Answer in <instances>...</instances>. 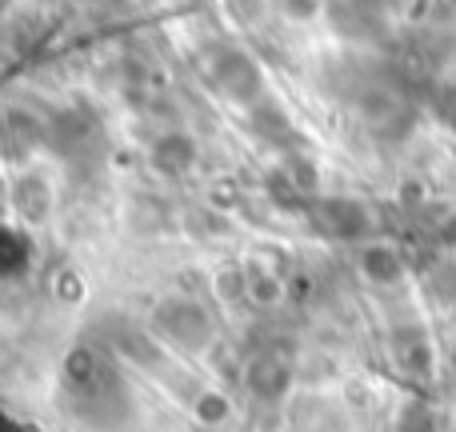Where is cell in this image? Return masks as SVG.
I'll list each match as a JSON object with an SVG mask.
<instances>
[{
	"instance_id": "cell-1",
	"label": "cell",
	"mask_w": 456,
	"mask_h": 432,
	"mask_svg": "<svg viewBox=\"0 0 456 432\" xmlns=\"http://www.w3.org/2000/svg\"><path fill=\"white\" fill-rule=\"evenodd\" d=\"M157 329L165 332L173 345L189 348V353H200V348L213 345L216 324L197 300H165L157 308Z\"/></svg>"
},
{
	"instance_id": "cell-4",
	"label": "cell",
	"mask_w": 456,
	"mask_h": 432,
	"mask_svg": "<svg viewBox=\"0 0 456 432\" xmlns=\"http://www.w3.org/2000/svg\"><path fill=\"white\" fill-rule=\"evenodd\" d=\"M393 348H396V361H401V369L412 372V377H425L428 364H433V353H428V340H425V332H420V329L396 332Z\"/></svg>"
},
{
	"instance_id": "cell-7",
	"label": "cell",
	"mask_w": 456,
	"mask_h": 432,
	"mask_svg": "<svg viewBox=\"0 0 456 432\" xmlns=\"http://www.w3.org/2000/svg\"><path fill=\"white\" fill-rule=\"evenodd\" d=\"M444 244H452V249H456V220L444 224Z\"/></svg>"
},
{
	"instance_id": "cell-2",
	"label": "cell",
	"mask_w": 456,
	"mask_h": 432,
	"mask_svg": "<svg viewBox=\"0 0 456 432\" xmlns=\"http://www.w3.org/2000/svg\"><path fill=\"white\" fill-rule=\"evenodd\" d=\"M289 364L281 356H260L248 369V388L260 396V401H281L284 388H289Z\"/></svg>"
},
{
	"instance_id": "cell-5",
	"label": "cell",
	"mask_w": 456,
	"mask_h": 432,
	"mask_svg": "<svg viewBox=\"0 0 456 432\" xmlns=\"http://www.w3.org/2000/svg\"><path fill=\"white\" fill-rule=\"evenodd\" d=\"M32 260V249H28V236L12 224H0V276H16L24 273Z\"/></svg>"
},
{
	"instance_id": "cell-6",
	"label": "cell",
	"mask_w": 456,
	"mask_h": 432,
	"mask_svg": "<svg viewBox=\"0 0 456 432\" xmlns=\"http://www.w3.org/2000/svg\"><path fill=\"white\" fill-rule=\"evenodd\" d=\"M197 417L205 420V425H221V420L228 417V401L221 393H205L197 396Z\"/></svg>"
},
{
	"instance_id": "cell-3",
	"label": "cell",
	"mask_w": 456,
	"mask_h": 432,
	"mask_svg": "<svg viewBox=\"0 0 456 432\" xmlns=\"http://www.w3.org/2000/svg\"><path fill=\"white\" fill-rule=\"evenodd\" d=\"M361 268H364V276H369L372 284H396L401 281V273H404L396 249H388V244H369V249L361 252Z\"/></svg>"
}]
</instances>
